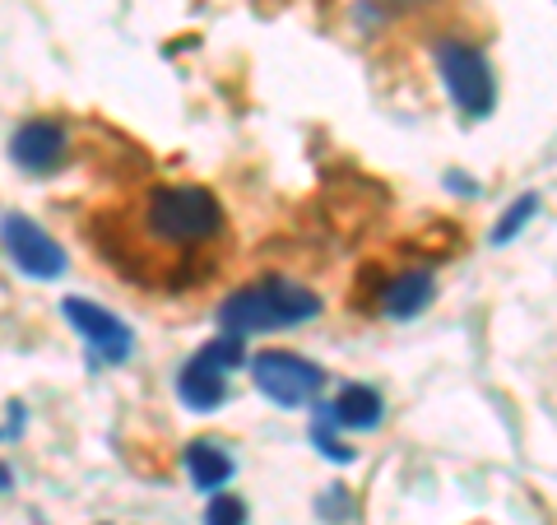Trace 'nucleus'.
I'll return each instance as SVG.
<instances>
[{"label": "nucleus", "instance_id": "f8f14e48", "mask_svg": "<svg viewBox=\"0 0 557 525\" xmlns=\"http://www.w3.org/2000/svg\"><path fill=\"white\" fill-rule=\"evenodd\" d=\"M534 215H539V196H520V200L511 205V215L493 229V242H497V247H502V242H511V237H516L520 229H525V223H530Z\"/></svg>", "mask_w": 557, "mask_h": 525}, {"label": "nucleus", "instance_id": "6e6552de", "mask_svg": "<svg viewBox=\"0 0 557 525\" xmlns=\"http://www.w3.org/2000/svg\"><path fill=\"white\" fill-rule=\"evenodd\" d=\"M10 154L24 172H38V178L42 172H57L65 163V131L57 121H28V126L14 131Z\"/></svg>", "mask_w": 557, "mask_h": 525}, {"label": "nucleus", "instance_id": "7ed1b4c3", "mask_svg": "<svg viewBox=\"0 0 557 525\" xmlns=\"http://www.w3.org/2000/svg\"><path fill=\"white\" fill-rule=\"evenodd\" d=\"M242 363H247L242 335H228V330H223L219 340H209L200 354L182 367V377H177L182 405H186V410H196V414L219 410L223 400H228V373H237Z\"/></svg>", "mask_w": 557, "mask_h": 525}, {"label": "nucleus", "instance_id": "9b49d317", "mask_svg": "<svg viewBox=\"0 0 557 525\" xmlns=\"http://www.w3.org/2000/svg\"><path fill=\"white\" fill-rule=\"evenodd\" d=\"M186 469H190V479H196V488H209V493H219L223 484L233 479V456L223 451L219 442H190L186 447Z\"/></svg>", "mask_w": 557, "mask_h": 525}, {"label": "nucleus", "instance_id": "f03ea898", "mask_svg": "<svg viewBox=\"0 0 557 525\" xmlns=\"http://www.w3.org/2000/svg\"><path fill=\"white\" fill-rule=\"evenodd\" d=\"M321 312V297L293 284V279H256V284L237 289L228 303L219 307V326L228 335H260V330H284L302 326Z\"/></svg>", "mask_w": 557, "mask_h": 525}, {"label": "nucleus", "instance_id": "20e7f679", "mask_svg": "<svg viewBox=\"0 0 557 525\" xmlns=\"http://www.w3.org/2000/svg\"><path fill=\"white\" fill-rule=\"evenodd\" d=\"M437 70L446 80L450 98H456V108L465 117H487L497 102V84H493V65H487V57L465 42V38H442L437 42Z\"/></svg>", "mask_w": 557, "mask_h": 525}, {"label": "nucleus", "instance_id": "4468645a", "mask_svg": "<svg viewBox=\"0 0 557 525\" xmlns=\"http://www.w3.org/2000/svg\"><path fill=\"white\" fill-rule=\"evenodd\" d=\"M446 182H450V191H474V182H469V178H456V172H450Z\"/></svg>", "mask_w": 557, "mask_h": 525}, {"label": "nucleus", "instance_id": "423d86ee", "mask_svg": "<svg viewBox=\"0 0 557 525\" xmlns=\"http://www.w3.org/2000/svg\"><path fill=\"white\" fill-rule=\"evenodd\" d=\"M0 247L5 256L33 279H57L65 274V252L57 247V237H47L38 223L24 215H5L0 219Z\"/></svg>", "mask_w": 557, "mask_h": 525}, {"label": "nucleus", "instance_id": "ddd939ff", "mask_svg": "<svg viewBox=\"0 0 557 525\" xmlns=\"http://www.w3.org/2000/svg\"><path fill=\"white\" fill-rule=\"evenodd\" d=\"M205 525H247V502H242V498H228V493H219L214 502H209Z\"/></svg>", "mask_w": 557, "mask_h": 525}, {"label": "nucleus", "instance_id": "f257e3e1", "mask_svg": "<svg viewBox=\"0 0 557 525\" xmlns=\"http://www.w3.org/2000/svg\"><path fill=\"white\" fill-rule=\"evenodd\" d=\"M228 233V219H223V205L209 186H153L145 200L135 209V242H145L153 252L149 266H163L168 260V284H172V270H182L186 260H196L200 252L209 256ZM163 284V274H159Z\"/></svg>", "mask_w": 557, "mask_h": 525}, {"label": "nucleus", "instance_id": "9d476101", "mask_svg": "<svg viewBox=\"0 0 557 525\" xmlns=\"http://www.w3.org/2000/svg\"><path fill=\"white\" fill-rule=\"evenodd\" d=\"M325 410L335 418V428H348V432H368L386 414V405H381V395L372 387H344L335 405H325Z\"/></svg>", "mask_w": 557, "mask_h": 525}, {"label": "nucleus", "instance_id": "39448f33", "mask_svg": "<svg viewBox=\"0 0 557 525\" xmlns=\"http://www.w3.org/2000/svg\"><path fill=\"white\" fill-rule=\"evenodd\" d=\"M251 377L265 400L284 410H298V405H311L325 387V373L317 363H307L302 354H288V349H265V354L251 358Z\"/></svg>", "mask_w": 557, "mask_h": 525}, {"label": "nucleus", "instance_id": "1a4fd4ad", "mask_svg": "<svg viewBox=\"0 0 557 525\" xmlns=\"http://www.w3.org/2000/svg\"><path fill=\"white\" fill-rule=\"evenodd\" d=\"M432 274H423V270H409V274H399V279H391L386 289H381V312L386 317H395V321H409V317H418L428 303H432Z\"/></svg>", "mask_w": 557, "mask_h": 525}, {"label": "nucleus", "instance_id": "2eb2a0df", "mask_svg": "<svg viewBox=\"0 0 557 525\" xmlns=\"http://www.w3.org/2000/svg\"><path fill=\"white\" fill-rule=\"evenodd\" d=\"M5 488H10V469L0 465V493H5Z\"/></svg>", "mask_w": 557, "mask_h": 525}, {"label": "nucleus", "instance_id": "0eeeda50", "mask_svg": "<svg viewBox=\"0 0 557 525\" xmlns=\"http://www.w3.org/2000/svg\"><path fill=\"white\" fill-rule=\"evenodd\" d=\"M65 321L79 330L84 344H89V354L102 358V363H121L131 354V326L112 317L108 307L89 303V297H65Z\"/></svg>", "mask_w": 557, "mask_h": 525}]
</instances>
